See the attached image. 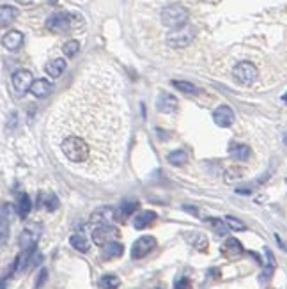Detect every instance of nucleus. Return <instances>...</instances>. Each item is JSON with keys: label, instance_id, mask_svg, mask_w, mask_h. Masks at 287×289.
<instances>
[{"label": "nucleus", "instance_id": "f257e3e1", "mask_svg": "<svg viewBox=\"0 0 287 289\" xmlns=\"http://www.w3.org/2000/svg\"><path fill=\"white\" fill-rule=\"evenodd\" d=\"M60 151L71 164H86L90 156V146L78 135H68L60 140Z\"/></svg>", "mask_w": 287, "mask_h": 289}, {"label": "nucleus", "instance_id": "f03ea898", "mask_svg": "<svg viewBox=\"0 0 287 289\" xmlns=\"http://www.w3.org/2000/svg\"><path fill=\"white\" fill-rule=\"evenodd\" d=\"M188 18H190V12L184 6L172 4L162 11V24L168 28H179L182 25H186Z\"/></svg>", "mask_w": 287, "mask_h": 289}, {"label": "nucleus", "instance_id": "7ed1b4c3", "mask_svg": "<svg viewBox=\"0 0 287 289\" xmlns=\"http://www.w3.org/2000/svg\"><path fill=\"white\" fill-rule=\"evenodd\" d=\"M194 40H195V28L186 24L179 28H174L167 36V44L170 48H186L194 43Z\"/></svg>", "mask_w": 287, "mask_h": 289}, {"label": "nucleus", "instance_id": "20e7f679", "mask_svg": "<svg viewBox=\"0 0 287 289\" xmlns=\"http://www.w3.org/2000/svg\"><path fill=\"white\" fill-rule=\"evenodd\" d=\"M232 74L238 84H241V86H250V84L256 82L259 73H257V68L254 66L252 62H240L236 64V68L232 70Z\"/></svg>", "mask_w": 287, "mask_h": 289}, {"label": "nucleus", "instance_id": "39448f33", "mask_svg": "<svg viewBox=\"0 0 287 289\" xmlns=\"http://www.w3.org/2000/svg\"><path fill=\"white\" fill-rule=\"evenodd\" d=\"M11 82H12V87H14L20 94H25L27 90L32 89V84H34L36 80L28 70H18L12 73Z\"/></svg>", "mask_w": 287, "mask_h": 289}, {"label": "nucleus", "instance_id": "423d86ee", "mask_svg": "<svg viewBox=\"0 0 287 289\" xmlns=\"http://www.w3.org/2000/svg\"><path fill=\"white\" fill-rule=\"evenodd\" d=\"M119 236V230L112 226H101V227H94L92 230V242L100 246H105L106 243L114 242V238Z\"/></svg>", "mask_w": 287, "mask_h": 289}, {"label": "nucleus", "instance_id": "0eeeda50", "mask_svg": "<svg viewBox=\"0 0 287 289\" xmlns=\"http://www.w3.org/2000/svg\"><path fill=\"white\" fill-rule=\"evenodd\" d=\"M156 246V240L152 236H142L138 238L132 246V258L133 259H142L151 252Z\"/></svg>", "mask_w": 287, "mask_h": 289}, {"label": "nucleus", "instance_id": "6e6552de", "mask_svg": "<svg viewBox=\"0 0 287 289\" xmlns=\"http://www.w3.org/2000/svg\"><path fill=\"white\" fill-rule=\"evenodd\" d=\"M46 27L50 28L55 34H62V32H68L71 28V20L70 14L66 12H57V14H52L46 20Z\"/></svg>", "mask_w": 287, "mask_h": 289}, {"label": "nucleus", "instance_id": "1a4fd4ad", "mask_svg": "<svg viewBox=\"0 0 287 289\" xmlns=\"http://www.w3.org/2000/svg\"><path fill=\"white\" fill-rule=\"evenodd\" d=\"M116 218V211L112 208H100L92 213L90 216V224L94 227H101V226H110Z\"/></svg>", "mask_w": 287, "mask_h": 289}, {"label": "nucleus", "instance_id": "9d476101", "mask_svg": "<svg viewBox=\"0 0 287 289\" xmlns=\"http://www.w3.org/2000/svg\"><path fill=\"white\" fill-rule=\"evenodd\" d=\"M213 121L216 122L218 126H222V128H229V126L234 122L232 108H230V106H227V105L218 106V108L213 112Z\"/></svg>", "mask_w": 287, "mask_h": 289}, {"label": "nucleus", "instance_id": "9b49d317", "mask_svg": "<svg viewBox=\"0 0 287 289\" xmlns=\"http://www.w3.org/2000/svg\"><path fill=\"white\" fill-rule=\"evenodd\" d=\"M2 44H4L6 50L9 52H16L22 48V44H24V34L20 30H9L4 34V38H2Z\"/></svg>", "mask_w": 287, "mask_h": 289}, {"label": "nucleus", "instance_id": "f8f14e48", "mask_svg": "<svg viewBox=\"0 0 287 289\" xmlns=\"http://www.w3.org/2000/svg\"><path fill=\"white\" fill-rule=\"evenodd\" d=\"M220 250H222V254H224L225 258L234 259V258H240V256L243 254V245L240 243V240L227 238L224 242V245H222Z\"/></svg>", "mask_w": 287, "mask_h": 289}, {"label": "nucleus", "instance_id": "ddd939ff", "mask_svg": "<svg viewBox=\"0 0 287 289\" xmlns=\"http://www.w3.org/2000/svg\"><path fill=\"white\" fill-rule=\"evenodd\" d=\"M179 106V102L176 96H172V94H160L158 96V102H156V108L160 110V112H165V114H170V112H176Z\"/></svg>", "mask_w": 287, "mask_h": 289}, {"label": "nucleus", "instance_id": "4468645a", "mask_svg": "<svg viewBox=\"0 0 287 289\" xmlns=\"http://www.w3.org/2000/svg\"><path fill=\"white\" fill-rule=\"evenodd\" d=\"M136 210H138V202H136V200H124V202L119 206V210L116 211V218L124 222V220H128Z\"/></svg>", "mask_w": 287, "mask_h": 289}, {"label": "nucleus", "instance_id": "2eb2a0df", "mask_svg": "<svg viewBox=\"0 0 287 289\" xmlns=\"http://www.w3.org/2000/svg\"><path fill=\"white\" fill-rule=\"evenodd\" d=\"M38 206L44 208L48 211H55L58 208V199L55 194H48V192H41L38 196Z\"/></svg>", "mask_w": 287, "mask_h": 289}, {"label": "nucleus", "instance_id": "dca6fc26", "mask_svg": "<svg viewBox=\"0 0 287 289\" xmlns=\"http://www.w3.org/2000/svg\"><path fill=\"white\" fill-rule=\"evenodd\" d=\"M156 220V213L154 211H140L138 215L135 216V220H133V226H135V229H146V227H149L152 222Z\"/></svg>", "mask_w": 287, "mask_h": 289}, {"label": "nucleus", "instance_id": "f3484780", "mask_svg": "<svg viewBox=\"0 0 287 289\" xmlns=\"http://www.w3.org/2000/svg\"><path fill=\"white\" fill-rule=\"evenodd\" d=\"M30 92L34 94L36 98H46L48 94L52 92V84L44 78H38L34 84H32Z\"/></svg>", "mask_w": 287, "mask_h": 289}, {"label": "nucleus", "instance_id": "a211bd4d", "mask_svg": "<svg viewBox=\"0 0 287 289\" xmlns=\"http://www.w3.org/2000/svg\"><path fill=\"white\" fill-rule=\"evenodd\" d=\"M124 252V246L120 245L119 242H110L103 246V258L105 259H116V258H120Z\"/></svg>", "mask_w": 287, "mask_h": 289}, {"label": "nucleus", "instance_id": "6ab92c4d", "mask_svg": "<svg viewBox=\"0 0 287 289\" xmlns=\"http://www.w3.org/2000/svg\"><path fill=\"white\" fill-rule=\"evenodd\" d=\"M38 238H39V236L36 234L32 229H25L24 232H22V238H20V245H22V248H24V250L36 248Z\"/></svg>", "mask_w": 287, "mask_h": 289}, {"label": "nucleus", "instance_id": "aec40b11", "mask_svg": "<svg viewBox=\"0 0 287 289\" xmlns=\"http://www.w3.org/2000/svg\"><path fill=\"white\" fill-rule=\"evenodd\" d=\"M44 70H46V73L50 74L52 78H58V76L64 73V70H66V60L55 59V60H52V62H48Z\"/></svg>", "mask_w": 287, "mask_h": 289}, {"label": "nucleus", "instance_id": "412c9836", "mask_svg": "<svg viewBox=\"0 0 287 289\" xmlns=\"http://www.w3.org/2000/svg\"><path fill=\"white\" fill-rule=\"evenodd\" d=\"M16 16H18V11H16L12 6L2 4V8H0V20H2V27L12 24V22L16 20Z\"/></svg>", "mask_w": 287, "mask_h": 289}, {"label": "nucleus", "instance_id": "4be33fe9", "mask_svg": "<svg viewBox=\"0 0 287 289\" xmlns=\"http://www.w3.org/2000/svg\"><path fill=\"white\" fill-rule=\"evenodd\" d=\"M230 154L238 162H246L250 158V148L246 144H232L230 146Z\"/></svg>", "mask_w": 287, "mask_h": 289}, {"label": "nucleus", "instance_id": "5701e85b", "mask_svg": "<svg viewBox=\"0 0 287 289\" xmlns=\"http://www.w3.org/2000/svg\"><path fill=\"white\" fill-rule=\"evenodd\" d=\"M30 197L27 196V194H22V196L18 197V204H16V211H18V215L22 216V218H27L28 213H30Z\"/></svg>", "mask_w": 287, "mask_h": 289}, {"label": "nucleus", "instance_id": "b1692460", "mask_svg": "<svg viewBox=\"0 0 287 289\" xmlns=\"http://www.w3.org/2000/svg\"><path fill=\"white\" fill-rule=\"evenodd\" d=\"M71 246L73 248H76V250H80V252H87L89 250V240L86 238V234L84 232H76V234H73L71 236Z\"/></svg>", "mask_w": 287, "mask_h": 289}, {"label": "nucleus", "instance_id": "393cba45", "mask_svg": "<svg viewBox=\"0 0 287 289\" xmlns=\"http://www.w3.org/2000/svg\"><path fill=\"white\" fill-rule=\"evenodd\" d=\"M167 160H168V164L170 165H184L188 162V154H186V151H182V149H176V151H172L170 154L167 156Z\"/></svg>", "mask_w": 287, "mask_h": 289}, {"label": "nucleus", "instance_id": "a878e982", "mask_svg": "<svg viewBox=\"0 0 287 289\" xmlns=\"http://www.w3.org/2000/svg\"><path fill=\"white\" fill-rule=\"evenodd\" d=\"M206 222L210 224L211 229H213L218 236H227L229 226H227V222H225V220H220V218H208Z\"/></svg>", "mask_w": 287, "mask_h": 289}, {"label": "nucleus", "instance_id": "bb28decb", "mask_svg": "<svg viewBox=\"0 0 287 289\" xmlns=\"http://www.w3.org/2000/svg\"><path fill=\"white\" fill-rule=\"evenodd\" d=\"M119 284H120L119 277H117V275H112V274L103 275L101 280H100V286L103 289H117V288H119Z\"/></svg>", "mask_w": 287, "mask_h": 289}, {"label": "nucleus", "instance_id": "cd10ccee", "mask_svg": "<svg viewBox=\"0 0 287 289\" xmlns=\"http://www.w3.org/2000/svg\"><path fill=\"white\" fill-rule=\"evenodd\" d=\"M172 86H174L176 89L182 90L184 94H195V92H197V87H195L192 82H184V80H174Z\"/></svg>", "mask_w": 287, "mask_h": 289}, {"label": "nucleus", "instance_id": "c85d7f7f", "mask_svg": "<svg viewBox=\"0 0 287 289\" xmlns=\"http://www.w3.org/2000/svg\"><path fill=\"white\" fill-rule=\"evenodd\" d=\"M62 52H64V55H66V57H74V55L80 52V43H78L76 40L68 41V43L62 46Z\"/></svg>", "mask_w": 287, "mask_h": 289}, {"label": "nucleus", "instance_id": "c756f323", "mask_svg": "<svg viewBox=\"0 0 287 289\" xmlns=\"http://www.w3.org/2000/svg\"><path fill=\"white\" fill-rule=\"evenodd\" d=\"M194 238H190L188 236V240H190V243L192 245H195L198 250H206V246H208V242H206V236L204 234H200V232H194Z\"/></svg>", "mask_w": 287, "mask_h": 289}, {"label": "nucleus", "instance_id": "7c9ffc66", "mask_svg": "<svg viewBox=\"0 0 287 289\" xmlns=\"http://www.w3.org/2000/svg\"><path fill=\"white\" fill-rule=\"evenodd\" d=\"M225 222H227V226H229L230 230H244V229H246V226H244L241 220L234 218V216H227V218H225Z\"/></svg>", "mask_w": 287, "mask_h": 289}, {"label": "nucleus", "instance_id": "2f4dec72", "mask_svg": "<svg viewBox=\"0 0 287 289\" xmlns=\"http://www.w3.org/2000/svg\"><path fill=\"white\" fill-rule=\"evenodd\" d=\"M241 178V172L238 170V168H229V170L225 172V181L227 183H234V181H238Z\"/></svg>", "mask_w": 287, "mask_h": 289}, {"label": "nucleus", "instance_id": "473e14b6", "mask_svg": "<svg viewBox=\"0 0 287 289\" xmlns=\"http://www.w3.org/2000/svg\"><path fill=\"white\" fill-rule=\"evenodd\" d=\"M190 288H192V282H190V278H188V277L178 278L176 284H174V289H190Z\"/></svg>", "mask_w": 287, "mask_h": 289}, {"label": "nucleus", "instance_id": "72a5a7b5", "mask_svg": "<svg viewBox=\"0 0 287 289\" xmlns=\"http://www.w3.org/2000/svg\"><path fill=\"white\" fill-rule=\"evenodd\" d=\"M46 277H48V272L46 270H41V275H39V280L38 284H36V288H41V286L44 284V280H46Z\"/></svg>", "mask_w": 287, "mask_h": 289}, {"label": "nucleus", "instance_id": "f704fd0d", "mask_svg": "<svg viewBox=\"0 0 287 289\" xmlns=\"http://www.w3.org/2000/svg\"><path fill=\"white\" fill-rule=\"evenodd\" d=\"M238 194H241V196H250V190L248 188H238Z\"/></svg>", "mask_w": 287, "mask_h": 289}, {"label": "nucleus", "instance_id": "c9c22d12", "mask_svg": "<svg viewBox=\"0 0 287 289\" xmlns=\"http://www.w3.org/2000/svg\"><path fill=\"white\" fill-rule=\"evenodd\" d=\"M16 2H18V4H24V6H28V4H32V2H34V0H16Z\"/></svg>", "mask_w": 287, "mask_h": 289}, {"label": "nucleus", "instance_id": "e433bc0d", "mask_svg": "<svg viewBox=\"0 0 287 289\" xmlns=\"http://www.w3.org/2000/svg\"><path fill=\"white\" fill-rule=\"evenodd\" d=\"M282 100H284V103H286V105H287V92L284 94V98H282Z\"/></svg>", "mask_w": 287, "mask_h": 289}, {"label": "nucleus", "instance_id": "4c0bfd02", "mask_svg": "<svg viewBox=\"0 0 287 289\" xmlns=\"http://www.w3.org/2000/svg\"><path fill=\"white\" fill-rule=\"evenodd\" d=\"M48 2H54V4H55V2H57V0H48Z\"/></svg>", "mask_w": 287, "mask_h": 289}, {"label": "nucleus", "instance_id": "58836bf2", "mask_svg": "<svg viewBox=\"0 0 287 289\" xmlns=\"http://www.w3.org/2000/svg\"><path fill=\"white\" fill-rule=\"evenodd\" d=\"M154 289H162V288H154Z\"/></svg>", "mask_w": 287, "mask_h": 289}]
</instances>
